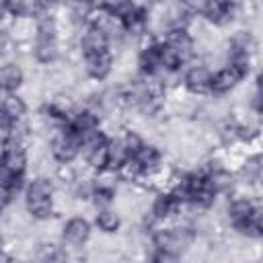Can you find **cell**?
I'll list each match as a JSON object with an SVG mask.
<instances>
[{
    "instance_id": "6da1fadb",
    "label": "cell",
    "mask_w": 263,
    "mask_h": 263,
    "mask_svg": "<svg viewBox=\"0 0 263 263\" xmlns=\"http://www.w3.org/2000/svg\"><path fill=\"white\" fill-rule=\"evenodd\" d=\"M49 156L58 164H72L80 156V136L74 134L68 125H64L60 132H55L49 138Z\"/></svg>"
},
{
    "instance_id": "7a4b0ae2",
    "label": "cell",
    "mask_w": 263,
    "mask_h": 263,
    "mask_svg": "<svg viewBox=\"0 0 263 263\" xmlns=\"http://www.w3.org/2000/svg\"><path fill=\"white\" fill-rule=\"evenodd\" d=\"M92 224L84 216H72L68 218L60 228V242L66 249H80L90 240Z\"/></svg>"
},
{
    "instance_id": "3957f363",
    "label": "cell",
    "mask_w": 263,
    "mask_h": 263,
    "mask_svg": "<svg viewBox=\"0 0 263 263\" xmlns=\"http://www.w3.org/2000/svg\"><path fill=\"white\" fill-rule=\"evenodd\" d=\"M210 82H212V70L205 64H189L181 76L183 88L191 97H210Z\"/></svg>"
},
{
    "instance_id": "277c9868",
    "label": "cell",
    "mask_w": 263,
    "mask_h": 263,
    "mask_svg": "<svg viewBox=\"0 0 263 263\" xmlns=\"http://www.w3.org/2000/svg\"><path fill=\"white\" fill-rule=\"evenodd\" d=\"M245 78L240 76V72L232 66H222L216 72H212V82H210V97L214 99H222L226 95H230L234 88L240 86Z\"/></svg>"
},
{
    "instance_id": "5b68a950",
    "label": "cell",
    "mask_w": 263,
    "mask_h": 263,
    "mask_svg": "<svg viewBox=\"0 0 263 263\" xmlns=\"http://www.w3.org/2000/svg\"><path fill=\"white\" fill-rule=\"evenodd\" d=\"M113 62H115V58L109 51L90 53V55H84L82 58V70H84L86 78H90L95 82H103V80H107L111 76Z\"/></svg>"
},
{
    "instance_id": "8992f818",
    "label": "cell",
    "mask_w": 263,
    "mask_h": 263,
    "mask_svg": "<svg viewBox=\"0 0 263 263\" xmlns=\"http://www.w3.org/2000/svg\"><path fill=\"white\" fill-rule=\"evenodd\" d=\"M76 45L80 47L82 55L109 51V41H107V37H105L99 29H95V27H90V25H82V27L78 29Z\"/></svg>"
},
{
    "instance_id": "52a82bcc",
    "label": "cell",
    "mask_w": 263,
    "mask_h": 263,
    "mask_svg": "<svg viewBox=\"0 0 263 263\" xmlns=\"http://www.w3.org/2000/svg\"><path fill=\"white\" fill-rule=\"evenodd\" d=\"M25 84V70L18 62L6 60L0 64V90L2 92H16Z\"/></svg>"
},
{
    "instance_id": "ba28073f",
    "label": "cell",
    "mask_w": 263,
    "mask_h": 263,
    "mask_svg": "<svg viewBox=\"0 0 263 263\" xmlns=\"http://www.w3.org/2000/svg\"><path fill=\"white\" fill-rule=\"evenodd\" d=\"M255 205H257V201L247 199V197H234V199H228L226 210H224L228 226H230V228H234V226L242 224V222L251 216V212H253V208H255Z\"/></svg>"
},
{
    "instance_id": "9c48e42d",
    "label": "cell",
    "mask_w": 263,
    "mask_h": 263,
    "mask_svg": "<svg viewBox=\"0 0 263 263\" xmlns=\"http://www.w3.org/2000/svg\"><path fill=\"white\" fill-rule=\"evenodd\" d=\"M8 37H10L12 43L35 41V37H37V21L35 18H27V16L12 18L10 29H8Z\"/></svg>"
},
{
    "instance_id": "30bf717a",
    "label": "cell",
    "mask_w": 263,
    "mask_h": 263,
    "mask_svg": "<svg viewBox=\"0 0 263 263\" xmlns=\"http://www.w3.org/2000/svg\"><path fill=\"white\" fill-rule=\"evenodd\" d=\"M74 134H84V132H90V129H97V127H101V117L95 113V111H90V109H86V107H78L76 111H74V115L68 119V123H66Z\"/></svg>"
},
{
    "instance_id": "8fae6325",
    "label": "cell",
    "mask_w": 263,
    "mask_h": 263,
    "mask_svg": "<svg viewBox=\"0 0 263 263\" xmlns=\"http://www.w3.org/2000/svg\"><path fill=\"white\" fill-rule=\"evenodd\" d=\"M0 109L12 119V121H23L27 117V101L18 92H2L0 90Z\"/></svg>"
},
{
    "instance_id": "7c38bea8",
    "label": "cell",
    "mask_w": 263,
    "mask_h": 263,
    "mask_svg": "<svg viewBox=\"0 0 263 263\" xmlns=\"http://www.w3.org/2000/svg\"><path fill=\"white\" fill-rule=\"evenodd\" d=\"M33 60L39 66H51L60 62V43L55 39H35Z\"/></svg>"
},
{
    "instance_id": "4fadbf2b",
    "label": "cell",
    "mask_w": 263,
    "mask_h": 263,
    "mask_svg": "<svg viewBox=\"0 0 263 263\" xmlns=\"http://www.w3.org/2000/svg\"><path fill=\"white\" fill-rule=\"evenodd\" d=\"M132 158H134V160L140 164V168L146 173V171L154 168L156 164H160V162L164 160V154H162L160 146H156V144H152V142H146Z\"/></svg>"
},
{
    "instance_id": "5bb4252c",
    "label": "cell",
    "mask_w": 263,
    "mask_h": 263,
    "mask_svg": "<svg viewBox=\"0 0 263 263\" xmlns=\"http://www.w3.org/2000/svg\"><path fill=\"white\" fill-rule=\"evenodd\" d=\"M127 158H132V154L127 152L123 140L119 136H111L107 140V168L117 171Z\"/></svg>"
},
{
    "instance_id": "9a60e30c",
    "label": "cell",
    "mask_w": 263,
    "mask_h": 263,
    "mask_svg": "<svg viewBox=\"0 0 263 263\" xmlns=\"http://www.w3.org/2000/svg\"><path fill=\"white\" fill-rule=\"evenodd\" d=\"M123 220H121V214L113 208L109 210H99L95 214V226L103 232V234H115L119 228H121Z\"/></svg>"
},
{
    "instance_id": "2e32d148",
    "label": "cell",
    "mask_w": 263,
    "mask_h": 263,
    "mask_svg": "<svg viewBox=\"0 0 263 263\" xmlns=\"http://www.w3.org/2000/svg\"><path fill=\"white\" fill-rule=\"evenodd\" d=\"M121 181H119V175L117 171L113 168H103V171H97L92 175V187L99 189V191H111V193H117Z\"/></svg>"
},
{
    "instance_id": "e0dca14e",
    "label": "cell",
    "mask_w": 263,
    "mask_h": 263,
    "mask_svg": "<svg viewBox=\"0 0 263 263\" xmlns=\"http://www.w3.org/2000/svg\"><path fill=\"white\" fill-rule=\"evenodd\" d=\"M84 164H86L92 173L107 168V142H103V144H99L97 148L88 150V152L84 154Z\"/></svg>"
},
{
    "instance_id": "ac0fdd59",
    "label": "cell",
    "mask_w": 263,
    "mask_h": 263,
    "mask_svg": "<svg viewBox=\"0 0 263 263\" xmlns=\"http://www.w3.org/2000/svg\"><path fill=\"white\" fill-rule=\"evenodd\" d=\"M117 175H119V181H121L123 185H134V183H138V181L142 179L144 171L140 168V164H138L134 158H127V160L117 168Z\"/></svg>"
},
{
    "instance_id": "d6986e66",
    "label": "cell",
    "mask_w": 263,
    "mask_h": 263,
    "mask_svg": "<svg viewBox=\"0 0 263 263\" xmlns=\"http://www.w3.org/2000/svg\"><path fill=\"white\" fill-rule=\"evenodd\" d=\"M121 132H123V134H121L119 138L123 140V144H125V148H127V152H129L132 156H134V154H136V152H138V150H140V148H142V146L148 142V140L142 136V132H136V129H125V127H123Z\"/></svg>"
},
{
    "instance_id": "ffe728a7",
    "label": "cell",
    "mask_w": 263,
    "mask_h": 263,
    "mask_svg": "<svg viewBox=\"0 0 263 263\" xmlns=\"http://www.w3.org/2000/svg\"><path fill=\"white\" fill-rule=\"evenodd\" d=\"M148 263H183V259L179 255H171V253H162V251H152Z\"/></svg>"
},
{
    "instance_id": "44dd1931",
    "label": "cell",
    "mask_w": 263,
    "mask_h": 263,
    "mask_svg": "<svg viewBox=\"0 0 263 263\" xmlns=\"http://www.w3.org/2000/svg\"><path fill=\"white\" fill-rule=\"evenodd\" d=\"M8 55H14V43L10 41L8 33L0 31V58H8Z\"/></svg>"
},
{
    "instance_id": "7402d4cb",
    "label": "cell",
    "mask_w": 263,
    "mask_h": 263,
    "mask_svg": "<svg viewBox=\"0 0 263 263\" xmlns=\"http://www.w3.org/2000/svg\"><path fill=\"white\" fill-rule=\"evenodd\" d=\"M14 197H16L14 191H10V189H6V187H0V214L6 212V210L12 205Z\"/></svg>"
},
{
    "instance_id": "603a6c76",
    "label": "cell",
    "mask_w": 263,
    "mask_h": 263,
    "mask_svg": "<svg viewBox=\"0 0 263 263\" xmlns=\"http://www.w3.org/2000/svg\"><path fill=\"white\" fill-rule=\"evenodd\" d=\"M10 259H12V257H10L8 253H4V251H0V263H10Z\"/></svg>"
}]
</instances>
